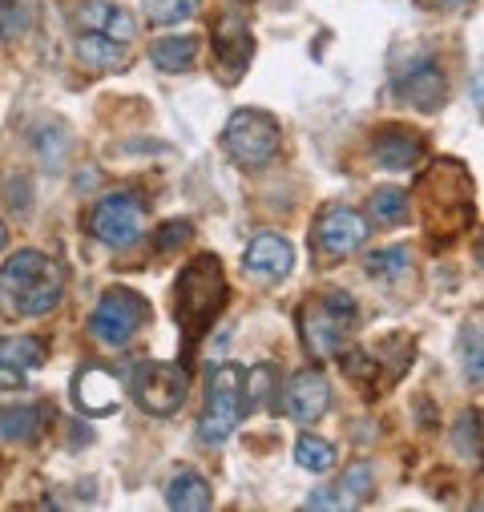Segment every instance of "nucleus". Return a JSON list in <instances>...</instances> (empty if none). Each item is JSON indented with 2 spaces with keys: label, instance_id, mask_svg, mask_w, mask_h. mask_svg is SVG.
Segmentation results:
<instances>
[{
  "label": "nucleus",
  "instance_id": "obj_1",
  "mask_svg": "<svg viewBox=\"0 0 484 512\" xmlns=\"http://www.w3.org/2000/svg\"><path fill=\"white\" fill-rule=\"evenodd\" d=\"M0 291L17 315H45L61 303L65 271L41 250H17L9 263L0 267Z\"/></svg>",
  "mask_w": 484,
  "mask_h": 512
},
{
  "label": "nucleus",
  "instance_id": "obj_2",
  "mask_svg": "<svg viewBox=\"0 0 484 512\" xmlns=\"http://www.w3.org/2000/svg\"><path fill=\"white\" fill-rule=\"evenodd\" d=\"M226 307V279H222V263L214 254H198L194 263H186V271L178 275L174 287V315L182 323V331L194 339L198 331H206L218 311Z\"/></svg>",
  "mask_w": 484,
  "mask_h": 512
},
{
  "label": "nucleus",
  "instance_id": "obj_3",
  "mask_svg": "<svg viewBox=\"0 0 484 512\" xmlns=\"http://www.w3.org/2000/svg\"><path fill=\"white\" fill-rule=\"evenodd\" d=\"M359 319V307L347 291H327L323 299H315L311 307H303L299 323H303V343L315 359H331L339 355V347L347 343L351 327Z\"/></svg>",
  "mask_w": 484,
  "mask_h": 512
},
{
  "label": "nucleus",
  "instance_id": "obj_4",
  "mask_svg": "<svg viewBox=\"0 0 484 512\" xmlns=\"http://www.w3.org/2000/svg\"><path fill=\"white\" fill-rule=\"evenodd\" d=\"M146 323H150V303H146L138 291H130V287L105 291L101 303H97L93 315H89V327H93V335H97L105 347H126V343H134V335H138Z\"/></svg>",
  "mask_w": 484,
  "mask_h": 512
},
{
  "label": "nucleus",
  "instance_id": "obj_5",
  "mask_svg": "<svg viewBox=\"0 0 484 512\" xmlns=\"http://www.w3.org/2000/svg\"><path fill=\"white\" fill-rule=\"evenodd\" d=\"M222 142L238 166H267L279 150V121L263 109H238L226 121Z\"/></svg>",
  "mask_w": 484,
  "mask_h": 512
},
{
  "label": "nucleus",
  "instance_id": "obj_6",
  "mask_svg": "<svg viewBox=\"0 0 484 512\" xmlns=\"http://www.w3.org/2000/svg\"><path fill=\"white\" fill-rule=\"evenodd\" d=\"M130 392L134 400L150 412V416H174L182 404H186V392H190V379L178 363H158V359H146L134 367L130 375Z\"/></svg>",
  "mask_w": 484,
  "mask_h": 512
},
{
  "label": "nucleus",
  "instance_id": "obj_7",
  "mask_svg": "<svg viewBox=\"0 0 484 512\" xmlns=\"http://www.w3.org/2000/svg\"><path fill=\"white\" fill-rule=\"evenodd\" d=\"M242 412H247V408H242V367L238 363L214 367V375H210V404H206V416L198 424V436L206 444H222L238 428Z\"/></svg>",
  "mask_w": 484,
  "mask_h": 512
},
{
  "label": "nucleus",
  "instance_id": "obj_8",
  "mask_svg": "<svg viewBox=\"0 0 484 512\" xmlns=\"http://www.w3.org/2000/svg\"><path fill=\"white\" fill-rule=\"evenodd\" d=\"M142 226H146V210L134 194H105L89 210V234L113 250L134 246L142 238Z\"/></svg>",
  "mask_w": 484,
  "mask_h": 512
},
{
  "label": "nucleus",
  "instance_id": "obj_9",
  "mask_svg": "<svg viewBox=\"0 0 484 512\" xmlns=\"http://www.w3.org/2000/svg\"><path fill=\"white\" fill-rule=\"evenodd\" d=\"M251 53H255V41H251V29L242 25V17H222L218 29H214V69L226 85H234L251 65Z\"/></svg>",
  "mask_w": 484,
  "mask_h": 512
},
{
  "label": "nucleus",
  "instance_id": "obj_10",
  "mask_svg": "<svg viewBox=\"0 0 484 512\" xmlns=\"http://www.w3.org/2000/svg\"><path fill=\"white\" fill-rule=\"evenodd\" d=\"M315 238H319L323 254L343 259V254H351L363 238H368V222H363V214H355L351 206H327L315 222Z\"/></svg>",
  "mask_w": 484,
  "mask_h": 512
},
{
  "label": "nucleus",
  "instance_id": "obj_11",
  "mask_svg": "<svg viewBox=\"0 0 484 512\" xmlns=\"http://www.w3.org/2000/svg\"><path fill=\"white\" fill-rule=\"evenodd\" d=\"M73 404L85 416H109L121 404V379L105 367H85L73 379Z\"/></svg>",
  "mask_w": 484,
  "mask_h": 512
},
{
  "label": "nucleus",
  "instance_id": "obj_12",
  "mask_svg": "<svg viewBox=\"0 0 484 512\" xmlns=\"http://www.w3.org/2000/svg\"><path fill=\"white\" fill-rule=\"evenodd\" d=\"M327 408H331V383H327L323 371L307 367V371H299V375L287 383V412H291L299 424H315Z\"/></svg>",
  "mask_w": 484,
  "mask_h": 512
},
{
  "label": "nucleus",
  "instance_id": "obj_13",
  "mask_svg": "<svg viewBox=\"0 0 484 512\" xmlns=\"http://www.w3.org/2000/svg\"><path fill=\"white\" fill-rule=\"evenodd\" d=\"M77 25L89 29V33H101L109 41H121V45H130L138 37V21L126 9L105 5V0H89V5H81L77 9Z\"/></svg>",
  "mask_w": 484,
  "mask_h": 512
},
{
  "label": "nucleus",
  "instance_id": "obj_14",
  "mask_svg": "<svg viewBox=\"0 0 484 512\" xmlns=\"http://www.w3.org/2000/svg\"><path fill=\"white\" fill-rule=\"evenodd\" d=\"M295 267V250L279 234H259L247 250V271L259 279H287Z\"/></svg>",
  "mask_w": 484,
  "mask_h": 512
},
{
  "label": "nucleus",
  "instance_id": "obj_15",
  "mask_svg": "<svg viewBox=\"0 0 484 512\" xmlns=\"http://www.w3.org/2000/svg\"><path fill=\"white\" fill-rule=\"evenodd\" d=\"M400 93H404L420 113H436V109L444 105V73H440V65L420 61V65L404 69V77H400Z\"/></svg>",
  "mask_w": 484,
  "mask_h": 512
},
{
  "label": "nucleus",
  "instance_id": "obj_16",
  "mask_svg": "<svg viewBox=\"0 0 484 512\" xmlns=\"http://www.w3.org/2000/svg\"><path fill=\"white\" fill-rule=\"evenodd\" d=\"M380 170H412L424 158V138L416 130H384L372 146Z\"/></svg>",
  "mask_w": 484,
  "mask_h": 512
},
{
  "label": "nucleus",
  "instance_id": "obj_17",
  "mask_svg": "<svg viewBox=\"0 0 484 512\" xmlns=\"http://www.w3.org/2000/svg\"><path fill=\"white\" fill-rule=\"evenodd\" d=\"M166 504H170V508H182V512H202V508H210V504H214L210 480H206L202 472H194V468L174 472V480H170V488H166Z\"/></svg>",
  "mask_w": 484,
  "mask_h": 512
},
{
  "label": "nucleus",
  "instance_id": "obj_18",
  "mask_svg": "<svg viewBox=\"0 0 484 512\" xmlns=\"http://www.w3.org/2000/svg\"><path fill=\"white\" fill-rule=\"evenodd\" d=\"M150 61H154L162 73H186V69H194V61H198V37H194V33H182V37H162V41H154Z\"/></svg>",
  "mask_w": 484,
  "mask_h": 512
},
{
  "label": "nucleus",
  "instance_id": "obj_19",
  "mask_svg": "<svg viewBox=\"0 0 484 512\" xmlns=\"http://www.w3.org/2000/svg\"><path fill=\"white\" fill-rule=\"evenodd\" d=\"M77 57H81L89 69H113V73L130 65L126 45H121V41H109V37H101V33H85V37H77Z\"/></svg>",
  "mask_w": 484,
  "mask_h": 512
},
{
  "label": "nucleus",
  "instance_id": "obj_20",
  "mask_svg": "<svg viewBox=\"0 0 484 512\" xmlns=\"http://www.w3.org/2000/svg\"><path fill=\"white\" fill-rule=\"evenodd\" d=\"M0 363H9L17 371H33L45 363V343L33 335H9L0 339Z\"/></svg>",
  "mask_w": 484,
  "mask_h": 512
},
{
  "label": "nucleus",
  "instance_id": "obj_21",
  "mask_svg": "<svg viewBox=\"0 0 484 512\" xmlns=\"http://www.w3.org/2000/svg\"><path fill=\"white\" fill-rule=\"evenodd\" d=\"M41 428V412L37 408H0V440L5 444H25L33 440Z\"/></svg>",
  "mask_w": 484,
  "mask_h": 512
},
{
  "label": "nucleus",
  "instance_id": "obj_22",
  "mask_svg": "<svg viewBox=\"0 0 484 512\" xmlns=\"http://www.w3.org/2000/svg\"><path fill=\"white\" fill-rule=\"evenodd\" d=\"M412 271V254L408 246H388V250H372L368 254V275L380 283H396Z\"/></svg>",
  "mask_w": 484,
  "mask_h": 512
},
{
  "label": "nucleus",
  "instance_id": "obj_23",
  "mask_svg": "<svg viewBox=\"0 0 484 512\" xmlns=\"http://www.w3.org/2000/svg\"><path fill=\"white\" fill-rule=\"evenodd\" d=\"M242 392H247V400H242V408H263L275 392V367L271 363H259L251 371H242Z\"/></svg>",
  "mask_w": 484,
  "mask_h": 512
},
{
  "label": "nucleus",
  "instance_id": "obj_24",
  "mask_svg": "<svg viewBox=\"0 0 484 512\" xmlns=\"http://www.w3.org/2000/svg\"><path fill=\"white\" fill-rule=\"evenodd\" d=\"M295 460L303 468H311V472H327V468H335V448L327 440H319V436H303L295 444Z\"/></svg>",
  "mask_w": 484,
  "mask_h": 512
},
{
  "label": "nucleus",
  "instance_id": "obj_25",
  "mask_svg": "<svg viewBox=\"0 0 484 512\" xmlns=\"http://www.w3.org/2000/svg\"><path fill=\"white\" fill-rule=\"evenodd\" d=\"M198 5H202V0H146V17L154 25H178V21L194 17Z\"/></svg>",
  "mask_w": 484,
  "mask_h": 512
},
{
  "label": "nucleus",
  "instance_id": "obj_26",
  "mask_svg": "<svg viewBox=\"0 0 484 512\" xmlns=\"http://www.w3.org/2000/svg\"><path fill=\"white\" fill-rule=\"evenodd\" d=\"M404 214H408V194L404 190L384 186V190L372 194V218L376 222H400Z\"/></svg>",
  "mask_w": 484,
  "mask_h": 512
},
{
  "label": "nucleus",
  "instance_id": "obj_27",
  "mask_svg": "<svg viewBox=\"0 0 484 512\" xmlns=\"http://www.w3.org/2000/svg\"><path fill=\"white\" fill-rule=\"evenodd\" d=\"M456 452L468 460L480 456V412H464L456 420Z\"/></svg>",
  "mask_w": 484,
  "mask_h": 512
},
{
  "label": "nucleus",
  "instance_id": "obj_28",
  "mask_svg": "<svg viewBox=\"0 0 484 512\" xmlns=\"http://www.w3.org/2000/svg\"><path fill=\"white\" fill-rule=\"evenodd\" d=\"M339 492L351 500V504H359L363 496H368L372 492V468L368 464H355L347 476H343V484H339Z\"/></svg>",
  "mask_w": 484,
  "mask_h": 512
},
{
  "label": "nucleus",
  "instance_id": "obj_29",
  "mask_svg": "<svg viewBox=\"0 0 484 512\" xmlns=\"http://www.w3.org/2000/svg\"><path fill=\"white\" fill-rule=\"evenodd\" d=\"M29 29V13L21 5H5L0 9V37H17Z\"/></svg>",
  "mask_w": 484,
  "mask_h": 512
},
{
  "label": "nucleus",
  "instance_id": "obj_30",
  "mask_svg": "<svg viewBox=\"0 0 484 512\" xmlns=\"http://www.w3.org/2000/svg\"><path fill=\"white\" fill-rule=\"evenodd\" d=\"M307 508H351V500L339 488H319L307 496Z\"/></svg>",
  "mask_w": 484,
  "mask_h": 512
},
{
  "label": "nucleus",
  "instance_id": "obj_31",
  "mask_svg": "<svg viewBox=\"0 0 484 512\" xmlns=\"http://www.w3.org/2000/svg\"><path fill=\"white\" fill-rule=\"evenodd\" d=\"M343 367H347V375H355V379H363V375L372 379V371H376V359H372V355H363V351H351V355L343 359Z\"/></svg>",
  "mask_w": 484,
  "mask_h": 512
},
{
  "label": "nucleus",
  "instance_id": "obj_32",
  "mask_svg": "<svg viewBox=\"0 0 484 512\" xmlns=\"http://www.w3.org/2000/svg\"><path fill=\"white\" fill-rule=\"evenodd\" d=\"M0 392H25V375L9 363H0Z\"/></svg>",
  "mask_w": 484,
  "mask_h": 512
},
{
  "label": "nucleus",
  "instance_id": "obj_33",
  "mask_svg": "<svg viewBox=\"0 0 484 512\" xmlns=\"http://www.w3.org/2000/svg\"><path fill=\"white\" fill-rule=\"evenodd\" d=\"M186 238H190V222H166V234L158 238V246L170 250L174 242H186Z\"/></svg>",
  "mask_w": 484,
  "mask_h": 512
},
{
  "label": "nucleus",
  "instance_id": "obj_34",
  "mask_svg": "<svg viewBox=\"0 0 484 512\" xmlns=\"http://www.w3.org/2000/svg\"><path fill=\"white\" fill-rule=\"evenodd\" d=\"M468 335H472V347H468V359H464V367H468V375H472V383H480V331L472 327Z\"/></svg>",
  "mask_w": 484,
  "mask_h": 512
},
{
  "label": "nucleus",
  "instance_id": "obj_35",
  "mask_svg": "<svg viewBox=\"0 0 484 512\" xmlns=\"http://www.w3.org/2000/svg\"><path fill=\"white\" fill-rule=\"evenodd\" d=\"M464 5H472V0H420V9H428V13H452V9H464Z\"/></svg>",
  "mask_w": 484,
  "mask_h": 512
},
{
  "label": "nucleus",
  "instance_id": "obj_36",
  "mask_svg": "<svg viewBox=\"0 0 484 512\" xmlns=\"http://www.w3.org/2000/svg\"><path fill=\"white\" fill-rule=\"evenodd\" d=\"M0 250H5V222H0Z\"/></svg>",
  "mask_w": 484,
  "mask_h": 512
}]
</instances>
